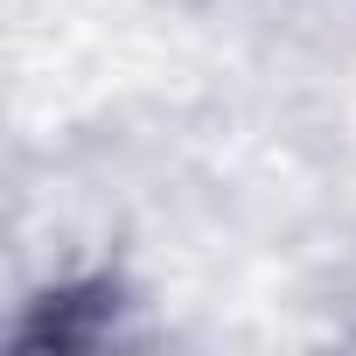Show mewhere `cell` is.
Wrapping results in <instances>:
<instances>
[{
    "label": "cell",
    "mask_w": 356,
    "mask_h": 356,
    "mask_svg": "<svg viewBox=\"0 0 356 356\" xmlns=\"http://www.w3.org/2000/svg\"><path fill=\"white\" fill-rule=\"evenodd\" d=\"M119 314H126V286L112 273H70L29 300V314L15 321V342L22 349H98L119 335Z\"/></svg>",
    "instance_id": "obj_1"
}]
</instances>
